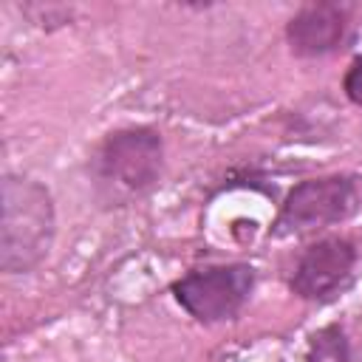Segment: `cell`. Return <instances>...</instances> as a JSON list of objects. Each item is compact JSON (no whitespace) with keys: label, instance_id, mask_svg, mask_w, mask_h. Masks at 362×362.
<instances>
[{"label":"cell","instance_id":"6da1fadb","mask_svg":"<svg viewBox=\"0 0 362 362\" xmlns=\"http://www.w3.org/2000/svg\"><path fill=\"white\" fill-rule=\"evenodd\" d=\"M96 201L122 209L150 195L164 175V139L150 124H127L102 136L88 161Z\"/></svg>","mask_w":362,"mask_h":362},{"label":"cell","instance_id":"7a4b0ae2","mask_svg":"<svg viewBox=\"0 0 362 362\" xmlns=\"http://www.w3.org/2000/svg\"><path fill=\"white\" fill-rule=\"evenodd\" d=\"M0 266L6 274H25L37 269L54 246V198L42 181L6 173L0 181Z\"/></svg>","mask_w":362,"mask_h":362},{"label":"cell","instance_id":"3957f363","mask_svg":"<svg viewBox=\"0 0 362 362\" xmlns=\"http://www.w3.org/2000/svg\"><path fill=\"white\" fill-rule=\"evenodd\" d=\"M362 212V175L328 173L294 184L277 218L269 226V238H303L339 226Z\"/></svg>","mask_w":362,"mask_h":362},{"label":"cell","instance_id":"277c9868","mask_svg":"<svg viewBox=\"0 0 362 362\" xmlns=\"http://www.w3.org/2000/svg\"><path fill=\"white\" fill-rule=\"evenodd\" d=\"M257 272L249 263L198 266L170 283L173 300L201 325L235 320L249 303Z\"/></svg>","mask_w":362,"mask_h":362},{"label":"cell","instance_id":"5b68a950","mask_svg":"<svg viewBox=\"0 0 362 362\" xmlns=\"http://www.w3.org/2000/svg\"><path fill=\"white\" fill-rule=\"evenodd\" d=\"M359 249L351 238L325 235L311 240L288 272V288L305 303L325 305L339 300L356 280Z\"/></svg>","mask_w":362,"mask_h":362},{"label":"cell","instance_id":"8992f818","mask_svg":"<svg viewBox=\"0 0 362 362\" xmlns=\"http://www.w3.org/2000/svg\"><path fill=\"white\" fill-rule=\"evenodd\" d=\"M351 6L348 3H305L286 23V42L294 57L317 59L342 48L351 28Z\"/></svg>","mask_w":362,"mask_h":362},{"label":"cell","instance_id":"52a82bcc","mask_svg":"<svg viewBox=\"0 0 362 362\" xmlns=\"http://www.w3.org/2000/svg\"><path fill=\"white\" fill-rule=\"evenodd\" d=\"M303 362H356L351 337L342 322H328L317 328L305 342Z\"/></svg>","mask_w":362,"mask_h":362},{"label":"cell","instance_id":"ba28073f","mask_svg":"<svg viewBox=\"0 0 362 362\" xmlns=\"http://www.w3.org/2000/svg\"><path fill=\"white\" fill-rule=\"evenodd\" d=\"M20 8H23V14L31 17V23H37L42 28H59V25L71 23V17H74V6H59V3H25Z\"/></svg>","mask_w":362,"mask_h":362},{"label":"cell","instance_id":"9c48e42d","mask_svg":"<svg viewBox=\"0 0 362 362\" xmlns=\"http://www.w3.org/2000/svg\"><path fill=\"white\" fill-rule=\"evenodd\" d=\"M342 90L348 96L351 105H359L362 107V54H356L342 76Z\"/></svg>","mask_w":362,"mask_h":362}]
</instances>
